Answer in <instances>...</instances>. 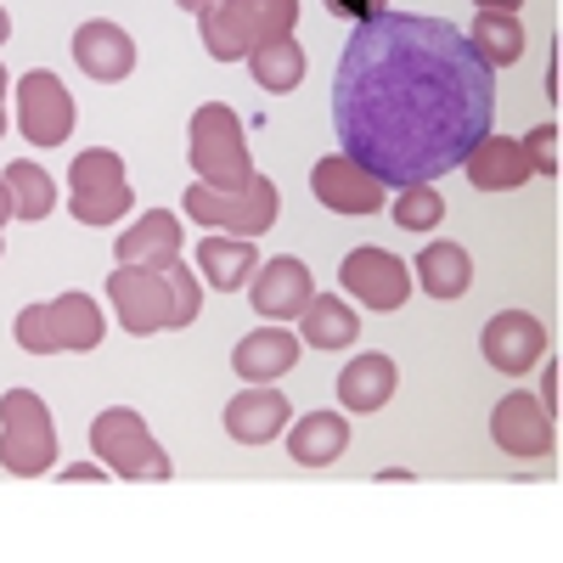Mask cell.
<instances>
[{
	"mask_svg": "<svg viewBox=\"0 0 563 563\" xmlns=\"http://www.w3.org/2000/svg\"><path fill=\"white\" fill-rule=\"evenodd\" d=\"M496 113V68L445 18L378 12L355 23L333 79L344 158L384 186L440 180Z\"/></svg>",
	"mask_w": 563,
	"mask_h": 563,
	"instance_id": "1",
	"label": "cell"
},
{
	"mask_svg": "<svg viewBox=\"0 0 563 563\" xmlns=\"http://www.w3.org/2000/svg\"><path fill=\"white\" fill-rule=\"evenodd\" d=\"M186 158H192V175L214 192H238V186L254 180V158H249V135L238 108L225 102H203L186 124Z\"/></svg>",
	"mask_w": 563,
	"mask_h": 563,
	"instance_id": "2",
	"label": "cell"
},
{
	"mask_svg": "<svg viewBox=\"0 0 563 563\" xmlns=\"http://www.w3.org/2000/svg\"><path fill=\"white\" fill-rule=\"evenodd\" d=\"M294 23H299V0H209V12H198L214 63H238L260 40L294 34Z\"/></svg>",
	"mask_w": 563,
	"mask_h": 563,
	"instance_id": "3",
	"label": "cell"
},
{
	"mask_svg": "<svg viewBox=\"0 0 563 563\" xmlns=\"http://www.w3.org/2000/svg\"><path fill=\"white\" fill-rule=\"evenodd\" d=\"M57 422L34 389H7L0 395V467L18 479H40L57 467Z\"/></svg>",
	"mask_w": 563,
	"mask_h": 563,
	"instance_id": "4",
	"label": "cell"
},
{
	"mask_svg": "<svg viewBox=\"0 0 563 563\" xmlns=\"http://www.w3.org/2000/svg\"><path fill=\"white\" fill-rule=\"evenodd\" d=\"M90 451H97V462L113 467L119 479H153V485H164L175 474V462L158 445V434L147 429V417L130 411V406H108L97 422H90Z\"/></svg>",
	"mask_w": 563,
	"mask_h": 563,
	"instance_id": "5",
	"label": "cell"
},
{
	"mask_svg": "<svg viewBox=\"0 0 563 563\" xmlns=\"http://www.w3.org/2000/svg\"><path fill=\"white\" fill-rule=\"evenodd\" d=\"M186 214L203 231H220V238H265L282 214V192L260 169H254L249 186H238V192H214V186L198 180V186H186Z\"/></svg>",
	"mask_w": 563,
	"mask_h": 563,
	"instance_id": "6",
	"label": "cell"
},
{
	"mask_svg": "<svg viewBox=\"0 0 563 563\" xmlns=\"http://www.w3.org/2000/svg\"><path fill=\"white\" fill-rule=\"evenodd\" d=\"M135 209L130 180H124V158L113 147H90L68 164V214L79 225H119Z\"/></svg>",
	"mask_w": 563,
	"mask_h": 563,
	"instance_id": "7",
	"label": "cell"
},
{
	"mask_svg": "<svg viewBox=\"0 0 563 563\" xmlns=\"http://www.w3.org/2000/svg\"><path fill=\"white\" fill-rule=\"evenodd\" d=\"M108 299H113L119 327L135 339L169 333V321H175V288H169L164 265H119L108 276Z\"/></svg>",
	"mask_w": 563,
	"mask_h": 563,
	"instance_id": "8",
	"label": "cell"
},
{
	"mask_svg": "<svg viewBox=\"0 0 563 563\" xmlns=\"http://www.w3.org/2000/svg\"><path fill=\"white\" fill-rule=\"evenodd\" d=\"M74 90L52 74V68H34L18 79V130L29 147H63V141L74 135Z\"/></svg>",
	"mask_w": 563,
	"mask_h": 563,
	"instance_id": "9",
	"label": "cell"
},
{
	"mask_svg": "<svg viewBox=\"0 0 563 563\" xmlns=\"http://www.w3.org/2000/svg\"><path fill=\"white\" fill-rule=\"evenodd\" d=\"M490 440H496V451L519 456V462H541L558 445V417L536 395L512 389V395H501L490 406Z\"/></svg>",
	"mask_w": 563,
	"mask_h": 563,
	"instance_id": "10",
	"label": "cell"
},
{
	"mask_svg": "<svg viewBox=\"0 0 563 563\" xmlns=\"http://www.w3.org/2000/svg\"><path fill=\"white\" fill-rule=\"evenodd\" d=\"M339 276H344V294L378 316H389L411 299V265L389 249H350Z\"/></svg>",
	"mask_w": 563,
	"mask_h": 563,
	"instance_id": "11",
	"label": "cell"
},
{
	"mask_svg": "<svg viewBox=\"0 0 563 563\" xmlns=\"http://www.w3.org/2000/svg\"><path fill=\"white\" fill-rule=\"evenodd\" d=\"M310 192H316L321 209H333V214H378L389 203V186L372 169H361L355 158H344V153H327L310 169Z\"/></svg>",
	"mask_w": 563,
	"mask_h": 563,
	"instance_id": "12",
	"label": "cell"
},
{
	"mask_svg": "<svg viewBox=\"0 0 563 563\" xmlns=\"http://www.w3.org/2000/svg\"><path fill=\"white\" fill-rule=\"evenodd\" d=\"M479 355L496 372H507V378H519V372H530L547 355V327L530 310H496L479 333Z\"/></svg>",
	"mask_w": 563,
	"mask_h": 563,
	"instance_id": "13",
	"label": "cell"
},
{
	"mask_svg": "<svg viewBox=\"0 0 563 563\" xmlns=\"http://www.w3.org/2000/svg\"><path fill=\"white\" fill-rule=\"evenodd\" d=\"M316 294V282H310V265L294 260V254H276L265 265H254L249 276V299H254V316L265 321H294Z\"/></svg>",
	"mask_w": 563,
	"mask_h": 563,
	"instance_id": "14",
	"label": "cell"
},
{
	"mask_svg": "<svg viewBox=\"0 0 563 563\" xmlns=\"http://www.w3.org/2000/svg\"><path fill=\"white\" fill-rule=\"evenodd\" d=\"M220 422H225V434L238 440V445H271L294 422V400L282 395V389H271V384H254V389L225 400Z\"/></svg>",
	"mask_w": 563,
	"mask_h": 563,
	"instance_id": "15",
	"label": "cell"
},
{
	"mask_svg": "<svg viewBox=\"0 0 563 563\" xmlns=\"http://www.w3.org/2000/svg\"><path fill=\"white\" fill-rule=\"evenodd\" d=\"M74 63H79L85 79L119 85V79L135 74V40L119 23H108V18H90V23L74 29Z\"/></svg>",
	"mask_w": 563,
	"mask_h": 563,
	"instance_id": "16",
	"label": "cell"
},
{
	"mask_svg": "<svg viewBox=\"0 0 563 563\" xmlns=\"http://www.w3.org/2000/svg\"><path fill=\"white\" fill-rule=\"evenodd\" d=\"M299 333L288 321H265L254 327L249 339H238V350H231V366H238V378L249 384H276V378H288V372L299 366Z\"/></svg>",
	"mask_w": 563,
	"mask_h": 563,
	"instance_id": "17",
	"label": "cell"
},
{
	"mask_svg": "<svg viewBox=\"0 0 563 563\" xmlns=\"http://www.w3.org/2000/svg\"><path fill=\"white\" fill-rule=\"evenodd\" d=\"M395 389H400V366L384 350H366V355L344 361V372H339V406L366 411V417L384 411L395 400Z\"/></svg>",
	"mask_w": 563,
	"mask_h": 563,
	"instance_id": "18",
	"label": "cell"
},
{
	"mask_svg": "<svg viewBox=\"0 0 563 563\" xmlns=\"http://www.w3.org/2000/svg\"><path fill=\"white\" fill-rule=\"evenodd\" d=\"M282 440H288V456L299 467H327L350 451V417L344 411H305L282 429Z\"/></svg>",
	"mask_w": 563,
	"mask_h": 563,
	"instance_id": "19",
	"label": "cell"
},
{
	"mask_svg": "<svg viewBox=\"0 0 563 563\" xmlns=\"http://www.w3.org/2000/svg\"><path fill=\"white\" fill-rule=\"evenodd\" d=\"M467 180L479 186V192H519V186L530 180V164H525V147L507 135H479L474 147H467L462 158Z\"/></svg>",
	"mask_w": 563,
	"mask_h": 563,
	"instance_id": "20",
	"label": "cell"
},
{
	"mask_svg": "<svg viewBox=\"0 0 563 563\" xmlns=\"http://www.w3.org/2000/svg\"><path fill=\"white\" fill-rule=\"evenodd\" d=\"M180 243H186V225L169 209H147L135 225L119 231V265H169L180 260Z\"/></svg>",
	"mask_w": 563,
	"mask_h": 563,
	"instance_id": "21",
	"label": "cell"
},
{
	"mask_svg": "<svg viewBox=\"0 0 563 563\" xmlns=\"http://www.w3.org/2000/svg\"><path fill=\"white\" fill-rule=\"evenodd\" d=\"M254 265H260L254 238H220V231H203V243H198V271L209 276V288H220V294L249 288Z\"/></svg>",
	"mask_w": 563,
	"mask_h": 563,
	"instance_id": "22",
	"label": "cell"
},
{
	"mask_svg": "<svg viewBox=\"0 0 563 563\" xmlns=\"http://www.w3.org/2000/svg\"><path fill=\"white\" fill-rule=\"evenodd\" d=\"M294 321H299V344L310 350H350L361 339V316L333 294H310V305Z\"/></svg>",
	"mask_w": 563,
	"mask_h": 563,
	"instance_id": "23",
	"label": "cell"
},
{
	"mask_svg": "<svg viewBox=\"0 0 563 563\" xmlns=\"http://www.w3.org/2000/svg\"><path fill=\"white\" fill-rule=\"evenodd\" d=\"M305 45L294 40V34H271V40H260L254 52H249V74H254V85L260 90H271V97H288V90H299L305 85Z\"/></svg>",
	"mask_w": 563,
	"mask_h": 563,
	"instance_id": "24",
	"label": "cell"
},
{
	"mask_svg": "<svg viewBox=\"0 0 563 563\" xmlns=\"http://www.w3.org/2000/svg\"><path fill=\"white\" fill-rule=\"evenodd\" d=\"M417 288L429 294V299H462L467 288H474V260H467V249L462 243H429L417 254Z\"/></svg>",
	"mask_w": 563,
	"mask_h": 563,
	"instance_id": "25",
	"label": "cell"
},
{
	"mask_svg": "<svg viewBox=\"0 0 563 563\" xmlns=\"http://www.w3.org/2000/svg\"><path fill=\"white\" fill-rule=\"evenodd\" d=\"M52 327H57V355L63 350H74V355H90V350H102V339H108V316H102V305L90 299V294H63V299H52Z\"/></svg>",
	"mask_w": 563,
	"mask_h": 563,
	"instance_id": "26",
	"label": "cell"
},
{
	"mask_svg": "<svg viewBox=\"0 0 563 563\" xmlns=\"http://www.w3.org/2000/svg\"><path fill=\"white\" fill-rule=\"evenodd\" d=\"M0 186H7V203H12V220H45L57 209V180L45 175L34 158H18L7 164V175H0Z\"/></svg>",
	"mask_w": 563,
	"mask_h": 563,
	"instance_id": "27",
	"label": "cell"
},
{
	"mask_svg": "<svg viewBox=\"0 0 563 563\" xmlns=\"http://www.w3.org/2000/svg\"><path fill=\"white\" fill-rule=\"evenodd\" d=\"M467 45H474L490 68H512L525 57V23H519V12H479L474 29H467Z\"/></svg>",
	"mask_w": 563,
	"mask_h": 563,
	"instance_id": "28",
	"label": "cell"
},
{
	"mask_svg": "<svg viewBox=\"0 0 563 563\" xmlns=\"http://www.w3.org/2000/svg\"><path fill=\"white\" fill-rule=\"evenodd\" d=\"M389 214H395L400 231H411V238H417V231H434L445 220V198L434 192V180H411V186H400V192H395Z\"/></svg>",
	"mask_w": 563,
	"mask_h": 563,
	"instance_id": "29",
	"label": "cell"
},
{
	"mask_svg": "<svg viewBox=\"0 0 563 563\" xmlns=\"http://www.w3.org/2000/svg\"><path fill=\"white\" fill-rule=\"evenodd\" d=\"M12 339L29 355H57V327H52V305H23L12 321Z\"/></svg>",
	"mask_w": 563,
	"mask_h": 563,
	"instance_id": "30",
	"label": "cell"
},
{
	"mask_svg": "<svg viewBox=\"0 0 563 563\" xmlns=\"http://www.w3.org/2000/svg\"><path fill=\"white\" fill-rule=\"evenodd\" d=\"M164 276H169V288H175V321L169 327L180 333V327H192L203 316V282L192 276V265H186V260H169Z\"/></svg>",
	"mask_w": 563,
	"mask_h": 563,
	"instance_id": "31",
	"label": "cell"
},
{
	"mask_svg": "<svg viewBox=\"0 0 563 563\" xmlns=\"http://www.w3.org/2000/svg\"><path fill=\"white\" fill-rule=\"evenodd\" d=\"M525 164H530V175H547V180H558V124H541V130H530L525 141Z\"/></svg>",
	"mask_w": 563,
	"mask_h": 563,
	"instance_id": "32",
	"label": "cell"
},
{
	"mask_svg": "<svg viewBox=\"0 0 563 563\" xmlns=\"http://www.w3.org/2000/svg\"><path fill=\"white\" fill-rule=\"evenodd\" d=\"M327 12H333V18H355V23H366V18L389 12V0H327Z\"/></svg>",
	"mask_w": 563,
	"mask_h": 563,
	"instance_id": "33",
	"label": "cell"
},
{
	"mask_svg": "<svg viewBox=\"0 0 563 563\" xmlns=\"http://www.w3.org/2000/svg\"><path fill=\"white\" fill-rule=\"evenodd\" d=\"M541 406H552V417H558V361H547V372H541Z\"/></svg>",
	"mask_w": 563,
	"mask_h": 563,
	"instance_id": "34",
	"label": "cell"
},
{
	"mask_svg": "<svg viewBox=\"0 0 563 563\" xmlns=\"http://www.w3.org/2000/svg\"><path fill=\"white\" fill-rule=\"evenodd\" d=\"M63 479L68 485H90V479H102V462H74V467H63Z\"/></svg>",
	"mask_w": 563,
	"mask_h": 563,
	"instance_id": "35",
	"label": "cell"
},
{
	"mask_svg": "<svg viewBox=\"0 0 563 563\" xmlns=\"http://www.w3.org/2000/svg\"><path fill=\"white\" fill-rule=\"evenodd\" d=\"M474 7H479V12H519L525 0H474Z\"/></svg>",
	"mask_w": 563,
	"mask_h": 563,
	"instance_id": "36",
	"label": "cell"
},
{
	"mask_svg": "<svg viewBox=\"0 0 563 563\" xmlns=\"http://www.w3.org/2000/svg\"><path fill=\"white\" fill-rule=\"evenodd\" d=\"M7 90H12V79H7V68H0V135H7Z\"/></svg>",
	"mask_w": 563,
	"mask_h": 563,
	"instance_id": "37",
	"label": "cell"
},
{
	"mask_svg": "<svg viewBox=\"0 0 563 563\" xmlns=\"http://www.w3.org/2000/svg\"><path fill=\"white\" fill-rule=\"evenodd\" d=\"M547 97L558 102V45H552V63H547Z\"/></svg>",
	"mask_w": 563,
	"mask_h": 563,
	"instance_id": "38",
	"label": "cell"
},
{
	"mask_svg": "<svg viewBox=\"0 0 563 563\" xmlns=\"http://www.w3.org/2000/svg\"><path fill=\"white\" fill-rule=\"evenodd\" d=\"M180 12H209V0H175Z\"/></svg>",
	"mask_w": 563,
	"mask_h": 563,
	"instance_id": "39",
	"label": "cell"
},
{
	"mask_svg": "<svg viewBox=\"0 0 563 563\" xmlns=\"http://www.w3.org/2000/svg\"><path fill=\"white\" fill-rule=\"evenodd\" d=\"M0 225H12V203H7V186H0Z\"/></svg>",
	"mask_w": 563,
	"mask_h": 563,
	"instance_id": "40",
	"label": "cell"
},
{
	"mask_svg": "<svg viewBox=\"0 0 563 563\" xmlns=\"http://www.w3.org/2000/svg\"><path fill=\"white\" fill-rule=\"evenodd\" d=\"M12 40V18H7V7H0V45Z\"/></svg>",
	"mask_w": 563,
	"mask_h": 563,
	"instance_id": "41",
	"label": "cell"
}]
</instances>
